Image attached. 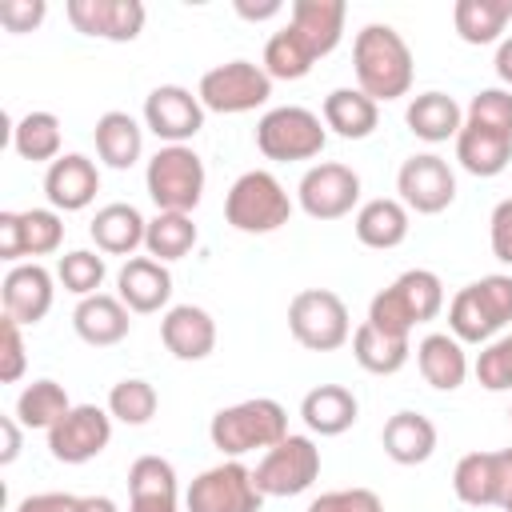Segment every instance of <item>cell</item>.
I'll return each mask as SVG.
<instances>
[{
  "mask_svg": "<svg viewBox=\"0 0 512 512\" xmlns=\"http://www.w3.org/2000/svg\"><path fill=\"white\" fill-rule=\"evenodd\" d=\"M508 20H512V0H456L452 4V28L472 48L500 44Z\"/></svg>",
  "mask_w": 512,
  "mask_h": 512,
  "instance_id": "obj_32",
  "label": "cell"
},
{
  "mask_svg": "<svg viewBox=\"0 0 512 512\" xmlns=\"http://www.w3.org/2000/svg\"><path fill=\"white\" fill-rule=\"evenodd\" d=\"M100 192V168L84 152H64L44 172V196L56 212H84Z\"/></svg>",
  "mask_w": 512,
  "mask_h": 512,
  "instance_id": "obj_18",
  "label": "cell"
},
{
  "mask_svg": "<svg viewBox=\"0 0 512 512\" xmlns=\"http://www.w3.org/2000/svg\"><path fill=\"white\" fill-rule=\"evenodd\" d=\"M108 276V264H104V252H92V248H72L56 260V280L64 284V292L72 296H96L100 284Z\"/></svg>",
  "mask_w": 512,
  "mask_h": 512,
  "instance_id": "obj_39",
  "label": "cell"
},
{
  "mask_svg": "<svg viewBox=\"0 0 512 512\" xmlns=\"http://www.w3.org/2000/svg\"><path fill=\"white\" fill-rule=\"evenodd\" d=\"M144 20H148V12H144L140 0H112V8H108V36L104 40L128 44V40H136L144 32Z\"/></svg>",
  "mask_w": 512,
  "mask_h": 512,
  "instance_id": "obj_46",
  "label": "cell"
},
{
  "mask_svg": "<svg viewBox=\"0 0 512 512\" xmlns=\"http://www.w3.org/2000/svg\"><path fill=\"white\" fill-rule=\"evenodd\" d=\"M308 512H384V500L372 488H332L320 492Z\"/></svg>",
  "mask_w": 512,
  "mask_h": 512,
  "instance_id": "obj_44",
  "label": "cell"
},
{
  "mask_svg": "<svg viewBox=\"0 0 512 512\" xmlns=\"http://www.w3.org/2000/svg\"><path fill=\"white\" fill-rule=\"evenodd\" d=\"M452 492L468 508H508L512 500V448L468 452L452 468Z\"/></svg>",
  "mask_w": 512,
  "mask_h": 512,
  "instance_id": "obj_12",
  "label": "cell"
},
{
  "mask_svg": "<svg viewBox=\"0 0 512 512\" xmlns=\"http://www.w3.org/2000/svg\"><path fill=\"white\" fill-rule=\"evenodd\" d=\"M380 444H384V456L400 468H416L424 460H432L436 452V424L424 416V412H396L384 420V432H380Z\"/></svg>",
  "mask_w": 512,
  "mask_h": 512,
  "instance_id": "obj_24",
  "label": "cell"
},
{
  "mask_svg": "<svg viewBox=\"0 0 512 512\" xmlns=\"http://www.w3.org/2000/svg\"><path fill=\"white\" fill-rule=\"evenodd\" d=\"M112 440V412L100 404H72V412L48 428V452L60 464H88Z\"/></svg>",
  "mask_w": 512,
  "mask_h": 512,
  "instance_id": "obj_15",
  "label": "cell"
},
{
  "mask_svg": "<svg viewBox=\"0 0 512 512\" xmlns=\"http://www.w3.org/2000/svg\"><path fill=\"white\" fill-rule=\"evenodd\" d=\"M128 512H180V496H156V500H128Z\"/></svg>",
  "mask_w": 512,
  "mask_h": 512,
  "instance_id": "obj_55",
  "label": "cell"
},
{
  "mask_svg": "<svg viewBox=\"0 0 512 512\" xmlns=\"http://www.w3.org/2000/svg\"><path fill=\"white\" fill-rule=\"evenodd\" d=\"M320 120L340 140H368L380 124V104L360 88H332L320 104Z\"/></svg>",
  "mask_w": 512,
  "mask_h": 512,
  "instance_id": "obj_29",
  "label": "cell"
},
{
  "mask_svg": "<svg viewBox=\"0 0 512 512\" xmlns=\"http://www.w3.org/2000/svg\"><path fill=\"white\" fill-rule=\"evenodd\" d=\"M400 204L416 216H440L456 200V172L436 152H416L396 172Z\"/></svg>",
  "mask_w": 512,
  "mask_h": 512,
  "instance_id": "obj_13",
  "label": "cell"
},
{
  "mask_svg": "<svg viewBox=\"0 0 512 512\" xmlns=\"http://www.w3.org/2000/svg\"><path fill=\"white\" fill-rule=\"evenodd\" d=\"M324 144H328V128L304 104H280L256 120V148L268 160H280V164L312 160L324 152Z\"/></svg>",
  "mask_w": 512,
  "mask_h": 512,
  "instance_id": "obj_7",
  "label": "cell"
},
{
  "mask_svg": "<svg viewBox=\"0 0 512 512\" xmlns=\"http://www.w3.org/2000/svg\"><path fill=\"white\" fill-rule=\"evenodd\" d=\"M416 368L436 392H456L468 380V352L452 332H428L416 344Z\"/></svg>",
  "mask_w": 512,
  "mask_h": 512,
  "instance_id": "obj_27",
  "label": "cell"
},
{
  "mask_svg": "<svg viewBox=\"0 0 512 512\" xmlns=\"http://www.w3.org/2000/svg\"><path fill=\"white\" fill-rule=\"evenodd\" d=\"M200 232L192 224V216L184 212H156L148 220V232H144V252L160 264H172V260H184L192 248H196Z\"/></svg>",
  "mask_w": 512,
  "mask_h": 512,
  "instance_id": "obj_35",
  "label": "cell"
},
{
  "mask_svg": "<svg viewBox=\"0 0 512 512\" xmlns=\"http://www.w3.org/2000/svg\"><path fill=\"white\" fill-rule=\"evenodd\" d=\"M20 220V248L24 256H52L64 244V220L56 208H24Z\"/></svg>",
  "mask_w": 512,
  "mask_h": 512,
  "instance_id": "obj_41",
  "label": "cell"
},
{
  "mask_svg": "<svg viewBox=\"0 0 512 512\" xmlns=\"http://www.w3.org/2000/svg\"><path fill=\"white\" fill-rule=\"evenodd\" d=\"M156 496H180V480L172 460L164 456H136L128 468V500H156Z\"/></svg>",
  "mask_w": 512,
  "mask_h": 512,
  "instance_id": "obj_40",
  "label": "cell"
},
{
  "mask_svg": "<svg viewBox=\"0 0 512 512\" xmlns=\"http://www.w3.org/2000/svg\"><path fill=\"white\" fill-rule=\"evenodd\" d=\"M92 140H96V156H100L108 168H116V172L132 168V164L144 156V128H140L128 112H116V108L96 120Z\"/></svg>",
  "mask_w": 512,
  "mask_h": 512,
  "instance_id": "obj_31",
  "label": "cell"
},
{
  "mask_svg": "<svg viewBox=\"0 0 512 512\" xmlns=\"http://www.w3.org/2000/svg\"><path fill=\"white\" fill-rule=\"evenodd\" d=\"M356 416H360V400L344 384H316L300 400V420L316 436H340L356 424Z\"/></svg>",
  "mask_w": 512,
  "mask_h": 512,
  "instance_id": "obj_28",
  "label": "cell"
},
{
  "mask_svg": "<svg viewBox=\"0 0 512 512\" xmlns=\"http://www.w3.org/2000/svg\"><path fill=\"white\" fill-rule=\"evenodd\" d=\"M508 348H512V332H508Z\"/></svg>",
  "mask_w": 512,
  "mask_h": 512,
  "instance_id": "obj_57",
  "label": "cell"
},
{
  "mask_svg": "<svg viewBox=\"0 0 512 512\" xmlns=\"http://www.w3.org/2000/svg\"><path fill=\"white\" fill-rule=\"evenodd\" d=\"M204 180H208V172L192 144H164L152 152V160L144 168V188H148L156 212L192 216L196 204L204 200Z\"/></svg>",
  "mask_w": 512,
  "mask_h": 512,
  "instance_id": "obj_5",
  "label": "cell"
},
{
  "mask_svg": "<svg viewBox=\"0 0 512 512\" xmlns=\"http://www.w3.org/2000/svg\"><path fill=\"white\" fill-rule=\"evenodd\" d=\"M80 508V496L72 492H36V496H24L12 512H76Z\"/></svg>",
  "mask_w": 512,
  "mask_h": 512,
  "instance_id": "obj_50",
  "label": "cell"
},
{
  "mask_svg": "<svg viewBox=\"0 0 512 512\" xmlns=\"http://www.w3.org/2000/svg\"><path fill=\"white\" fill-rule=\"evenodd\" d=\"M480 388L488 392H512V348H508V336L500 340H488L472 364Z\"/></svg>",
  "mask_w": 512,
  "mask_h": 512,
  "instance_id": "obj_43",
  "label": "cell"
},
{
  "mask_svg": "<svg viewBox=\"0 0 512 512\" xmlns=\"http://www.w3.org/2000/svg\"><path fill=\"white\" fill-rule=\"evenodd\" d=\"M12 148H16V156L20 160H32V164H52V160H60L64 152H60V144H64V132H60V120H56V112H44V108H36V112H24L16 124H12Z\"/></svg>",
  "mask_w": 512,
  "mask_h": 512,
  "instance_id": "obj_34",
  "label": "cell"
},
{
  "mask_svg": "<svg viewBox=\"0 0 512 512\" xmlns=\"http://www.w3.org/2000/svg\"><path fill=\"white\" fill-rule=\"evenodd\" d=\"M160 340L176 360H204L216 348V320L200 304H172L160 320Z\"/></svg>",
  "mask_w": 512,
  "mask_h": 512,
  "instance_id": "obj_21",
  "label": "cell"
},
{
  "mask_svg": "<svg viewBox=\"0 0 512 512\" xmlns=\"http://www.w3.org/2000/svg\"><path fill=\"white\" fill-rule=\"evenodd\" d=\"M504 512H512V500H508V508H504Z\"/></svg>",
  "mask_w": 512,
  "mask_h": 512,
  "instance_id": "obj_58",
  "label": "cell"
},
{
  "mask_svg": "<svg viewBox=\"0 0 512 512\" xmlns=\"http://www.w3.org/2000/svg\"><path fill=\"white\" fill-rule=\"evenodd\" d=\"M488 244H492V256L512 268V196L492 208V216H488Z\"/></svg>",
  "mask_w": 512,
  "mask_h": 512,
  "instance_id": "obj_49",
  "label": "cell"
},
{
  "mask_svg": "<svg viewBox=\"0 0 512 512\" xmlns=\"http://www.w3.org/2000/svg\"><path fill=\"white\" fill-rule=\"evenodd\" d=\"M284 436H288V412L272 396H252V400L228 404L208 420V440L228 460H240L244 452H256V448L268 452Z\"/></svg>",
  "mask_w": 512,
  "mask_h": 512,
  "instance_id": "obj_3",
  "label": "cell"
},
{
  "mask_svg": "<svg viewBox=\"0 0 512 512\" xmlns=\"http://www.w3.org/2000/svg\"><path fill=\"white\" fill-rule=\"evenodd\" d=\"M512 160V136L508 132H492V128H480V124H468L460 128L456 136V164L468 172V176H500Z\"/></svg>",
  "mask_w": 512,
  "mask_h": 512,
  "instance_id": "obj_30",
  "label": "cell"
},
{
  "mask_svg": "<svg viewBox=\"0 0 512 512\" xmlns=\"http://www.w3.org/2000/svg\"><path fill=\"white\" fill-rule=\"evenodd\" d=\"M144 232H148V220L140 216L136 204H124V200L96 208L88 224V236L104 256H132L136 248H144Z\"/></svg>",
  "mask_w": 512,
  "mask_h": 512,
  "instance_id": "obj_25",
  "label": "cell"
},
{
  "mask_svg": "<svg viewBox=\"0 0 512 512\" xmlns=\"http://www.w3.org/2000/svg\"><path fill=\"white\" fill-rule=\"evenodd\" d=\"M464 120L512 136V92H508V88H480V92L468 100Z\"/></svg>",
  "mask_w": 512,
  "mask_h": 512,
  "instance_id": "obj_42",
  "label": "cell"
},
{
  "mask_svg": "<svg viewBox=\"0 0 512 512\" xmlns=\"http://www.w3.org/2000/svg\"><path fill=\"white\" fill-rule=\"evenodd\" d=\"M156 408H160V396H156V388H152L148 380H140V376L116 380L112 392H108V412H112V420H120V424H128V428L148 424V420L156 416Z\"/></svg>",
  "mask_w": 512,
  "mask_h": 512,
  "instance_id": "obj_38",
  "label": "cell"
},
{
  "mask_svg": "<svg viewBox=\"0 0 512 512\" xmlns=\"http://www.w3.org/2000/svg\"><path fill=\"white\" fill-rule=\"evenodd\" d=\"M352 356L372 376H396L412 356V336H388L368 320L352 332Z\"/></svg>",
  "mask_w": 512,
  "mask_h": 512,
  "instance_id": "obj_33",
  "label": "cell"
},
{
  "mask_svg": "<svg viewBox=\"0 0 512 512\" xmlns=\"http://www.w3.org/2000/svg\"><path fill=\"white\" fill-rule=\"evenodd\" d=\"M264 492L256 488V476L240 460H220L204 468L188 492H184V512H260Z\"/></svg>",
  "mask_w": 512,
  "mask_h": 512,
  "instance_id": "obj_10",
  "label": "cell"
},
{
  "mask_svg": "<svg viewBox=\"0 0 512 512\" xmlns=\"http://www.w3.org/2000/svg\"><path fill=\"white\" fill-rule=\"evenodd\" d=\"M252 476H256V488L264 496H300L320 476V448H316L312 436L288 432L280 444H272L260 456V464L252 468Z\"/></svg>",
  "mask_w": 512,
  "mask_h": 512,
  "instance_id": "obj_11",
  "label": "cell"
},
{
  "mask_svg": "<svg viewBox=\"0 0 512 512\" xmlns=\"http://www.w3.org/2000/svg\"><path fill=\"white\" fill-rule=\"evenodd\" d=\"M72 328L84 344L92 348H112L120 344L128 332H132V312L124 308L120 296H108V292H96V296H84L76 308H72Z\"/></svg>",
  "mask_w": 512,
  "mask_h": 512,
  "instance_id": "obj_22",
  "label": "cell"
},
{
  "mask_svg": "<svg viewBox=\"0 0 512 512\" xmlns=\"http://www.w3.org/2000/svg\"><path fill=\"white\" fill-rule=\"evenodd\" d=\"M504 324H512V276L504 272L464 284L448 304V332L460 344H488Z\"/></svg>",
  "mask_w": 512,
  "mask_h": 512,
  "instance_id": "obj_4",
  "label": "cell"
},
{
  "mask_svg": "<svg viewBox=\"0 0 512 512\" xmlns=\"http://www.w3.org/2000/svg\"><path fill=\"white\" fill-rule=\"evenodd\" d=\"M444 308V280L432 268H408L368 304V324L388 336H412L416 324L436 320Z\"/></svg>",
  "mask_w": 512,
  "mask_h": 512,
  "instance_id": "obj_2",
  "label": "cell"
},
{
  "mask_svg": "<svg viewBox=\"0 0 512 512\" xmlns=\"http://www.w3.org/2000/svg\"><path fill=\"white\" fill-rule=\"evenodd\" d=\"M288 332L308 352H336L352 340L348 304L332 288H304L288 300Z\"/></svg>",
  "mask_w": 512,
  "mask_h": 512,
  "instance_id": "obj_8",
  "label": "cell"
},
{
  "mask_svg": "<svg viewBox=\"0 0 512 512\" xmlns=\"http://www.w3.org/2000/svg\"><path fill=\"white\" fill-rule=\"evenodd\" d=\"M44 16H48L44 0H4L0 4V24L8 32H32L44 24Z\"/></svg>",
  "mask_w": 512,
  "mask_h": 512,
  "instance_id": "obj_48",
  "label": "cell"
},
{
  "mask_svg": "<svg viewBox=\"0 0 512 512\" xmlns=\"http://www.w3.org/2000/svg\"><path fill=\"white\" fill-rule=\"evenodd\" d=\"M508 420H512V408H508Z\"/></svg>",
  "mask_w": 512,
  "mask_h": 512,
  "instance_id": "obj_59",
  "label": "cell"
},
{
  "mask_svg": "<svg viewBox=\"0 0 512 512\" xmlns=\"http://www.w3.org/2000/svg\"><path fill=\"white\" fill-rule=\"evenodd\" d=\"M0 300H4V316H12L20 328L40 324V320L52 312V300H56L52 272H48L44 264H36V260L12 264V268L4 272Z\"/></svg>",
  "mask_w": 512,
  "mask_h": 512,
  "instance_id": "obj_17",
  "label": "cell"
},
{
  "mask_svg": "<svg viewBox=\"0 0 512 512\" xmlns=\"http://www.w3.org/2000/svg\"><path fill=\"white\" fill-rule=\"evenodd\" d=\"M196 96H200L204 112H220V116L256 112L272 96V76L264 72V64L228 60V64H216V68H208L200 76Z\"/></svg>",
  "mask_w": 512,
  "mask_h": 512,
  "instance_id": "obj_9",
  "label": "cell"
},
{
  "mask_svg": "<svg viewBox=\"0 0 512 512\" xmlns=\"http://www.w3.org/2000/svg\"><path fill=\"white\" fill-rule=\"evenodd\" d=\"M116 296L136 316L168 308V300H172V272H168V264H160L152 256H128L124 268L116 272Z\"/></svg>",
  "mask_w": 512,
  "mask_h": 512,
  "instance_id": "obj_19",
  "label": "cell"
},
{
  "mask_svg": "<svg viewBox=\"0 0 512 512\" xmlns=\"http://www.w3.org/2000/svg\"><path fill=\"white\" fill-rule=\"evenodd\" d=\"M144 128L164 144H188L204 128V104L184 84H156L144 96Z\"/></svg>",
  "mask_w": 512,
  "mask_h": 512,
  "instance_id": "obj_16",
  "label": "cell"
},
{
  "mask_svg": "<svg viewBox=\"0 0 512 512\" xmlns=\"http://www.w3.org/2000/svg\"><path fill=\"white\" fill-rule=\"evenodd\" d=\"M72 412V400H68V392H64V384H56V380H32L20 396H16V420L24 424V428H40V432H48V428H56L64 416Z\"/></svg>",
  "mask_w": 512,
  "mask_h": 512,
  "instance_id": "obj_36",
  "label": "cell"
},
{
  "mask_svg": "<svg viewBox=\"0 0 512 512\" xmlns=\"http://www.w3.org/2000/svg\"><path fill=\"white\" fill-rule=\"evenodd\" d=\"M352 228H356V240L364 248H376V252H388V248H400L408 240V228H412V212L400 204V196H376V200H364L352 216Z\"/></svg>",
  "mask_w": 512,
  "mask_h": 512,
  "instance_id": "obj_23",
  "label": "cell"
},
{
  "mask_svg": "<svg viewBox=\"0 0 512 512\" xmlns=\"http://www.w3.org/2000/svg\"><path fill=\"white\" fill-rule=\"evenodd\" d=\"M108 8H112V0H68L64 4L72 28L84 36H100V40L108 36Z\"/></svg>",
  "mask_w": 512,
  "mask_h": 512,
  "instance_id": "obj_47",
  "label": "cell"
},
{
  "mask_svg": "<svg viewBox=\"0 0 512 512\" xmlns=\"http://www.w3.org/2000/svg\"><path fill=\"white\" fill-rule=\"evenodd\" d=\"M344 20H348L344 0H292V8H288V28L304 40V48L316 60L336 52V44L344 36Z\"/></svg>",
  "mask_w": 512,
  "mask_h": 512,
  "instance_id": "obj_20",
  "label": "cell"
},
{
  "mask_svg": "<svg viewBox=\"0 0 512 512\" xmlns=\"http://www.w3.org/2000/svg\"><path fill=\"white\" fill-rule=\"evenodd\" d=\"M232 8H236V16H244V20H272V16L284 12L280 0H260V4H252V0H236Z\"/></svg>",
  "mask_w": 512,
  "mask_h": 512,
  "instance_id": "obj_52",
  "label": "cell"
},
{
  "mask_svg": "<svg viewBox=\"0 0 512 512\" xmlns=\"http://www.w3.org/2000/svg\"><path fill=\"white\" fill-rule=\"evenodd\" d=\"M352 72H356V88L376 104L400 100L412 92V76H416L412 48L392 24H364L352 40Z\"/></svg>",
  "mask_w": 512,
  "mask_h": 512,
  "instance_id": "obj_1",
  "label": "cell"
},
{
  "mask_svg": "<svg viewBox=\"0 0 512 512\" xmlns=\"http://www.w3.org/2000/svg\"><path fill=\"white\" fill-rule=\"evenodd\" d=\"M404 124L416 140L424 144H444V140H456L460 128H464V108L448 96V92H420L408 100L404 108Z\"/></svg>",
  "mask_w": 512,
  "mask_h": 512,
  "instance_id": "obj_26",
  "label": "cell"
},
{
  "mask_svg": "<svg viewBox=\"0 0 512 512\" xmlns=\"http://www.w3.org/2000/svg\"><path fill=\"white\" fill-rule=\"evenodd\" d=\"M288 216H292V196L264 168L240 172L224 196V220L244 236H268V232L284 228Z\"/></svg>",
  "mask_w": 512,
  "mask_h": 512,
  "instance_id": "obj_6",
  "label": "cell"
},
{
  "mask_svg": "<svg viewBox=\"0 0 512 512\" xmlns=\"http://www.w3.org/2000/svg\"><path fill=\"white\" fill-rule=\"evenodd\" d=\"M76 512H120L112 496H80V508Z\"/></svg>",
  "mask_w": 512,
  "mask_h": 512,
  "instance_id": "obj_56",
  "label": "cell"
},
{
  "mask_svg": "<svg viewBox=\"0 0 512 512\" xmlns=\"http://www.w3.org/2000/svg\"><path fill=\"white\" fill-rule=\"evenodd\" d=\"M0 260H8V264H24L20 220H16V212H0Z\"/></svg>",
  "mask_w": 512,
  "mask_h": 512,
  "instance_id": "obj_51",
  "label": "cell"
},
{
  "mask_svg": "<svg viewBox=\"0 0 512 512\" xmlns=\"http://www.w3.org/2000/svg\"><path fill=\"white\" fill-rule=\"evenodd\" d=\"M312 64H316V56L304 48V40L288 24L268 36V44H264V72L272 80H304L312 72Z\"/></svg>",
  "mask_w": 512,
  "mask_h": 512,
  "instance_id": "obj_37",
  "label": "cell"
},
{
  "mask_svg": "<svg viewBox=\"0 0 512 512\" xmlns=\"http://www.w3.org/2000/svg\"><path fill=\"white\" fill-rule=\"evenodd\" d=\"M20 420L16 416H4L0 420V432H4V448H0V464H12L16 456H20Z\"/></svg>",
  "mask_w": 512,
  "mask_h": 512,
  "instance_id": "obj_53",
  "label": "cell"
},
{
  "mask_svg": "<svg viewBox=\"0 0 512 512\" xmlns=\"http://www.w3.org/2000/svg\"><path fill=\"white\" fill-rule=\"evenodd\" d=\"M496 76H500V84L512 92V36H504L500 44H496Z\"/></svg>",
  "mask_w": 512,
  "mask_h": 512,
  "instance_id": "obj_54",
  "label": "cell"
},
{
  "mask_svg": "<svg viewBox=\"0 0 512 512\" xmlns=\"http://www.w3.org/2000/svg\"><path fill=\"white\" fill-rule=\"evenodd\" d=\"M296 204L312 220H340L360 204V176L348 164H312L296 184Z\"/></svg>",
  "mask_w": 512,
  "mask_h": 512,
  "instance_id": "obj_14",
  "label": "cell"
},
{
  "mask_svg": "<svg viewBox=\"0 0 512 512\" xmlns=\"http://www.w3.org/2000/svg\"><path fill=\"white\" fill-rule=\"evenodd\" d=\"M28 368V352H24V336L20 324L12 316H0V380L16 384Z\"/></svg>",
  "mask_w": 512,
  "mask_h": 512,
  "instance_id": "obj_45",
  "label": "cell"
}]
</instances>
